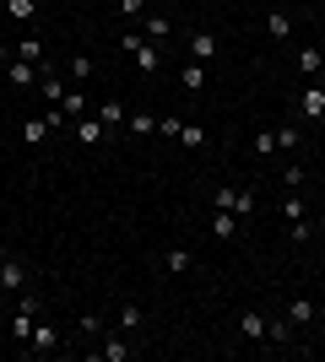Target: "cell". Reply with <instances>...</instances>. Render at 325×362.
I'll list each match as a JSON object with an SVG mask.
<instances>
[{
  "mask_svg": "<svg viewBox=\"0 0 325 362\" xmlns=\"http://www.w3.org/2000/svg\"><path fill=\"white\" fill-rule=\"evenodd\" d=\"M22 287H28V265L16 255H6L0 259V292H22Z\"/></svg>",
  "mask_w": 325,
  "mask_h": 362,
  "instance_id": "obj_1",
  "label": "cell"
},
{
  "mask_svg": "<svg viewBox=\"0 0 325 362\" xmlns=\"http://www.w3.org/2000/svg\"><path fill=\"white\" fill-rule=\"evenodd\" d=\"M108 136H114V130H108V124L98 119V114H87V119H76V141H81V146H103Z\"/></svg>",
  "mask_w": 325,
  "mask_h": 362,
  "instance_id": "obj_2",
  "label": "cell"
},
{
  "mask_svg": "<svg viewBox=\"0 0 325 362\" xmlns=\"http://www.w3.org/2000/svg\"><path fill=\"white\" fill-rule=\"evenodd\" d=\"M185 44H190V60H195V65H212L217 60V38H212V33H190V38H185Z\"/></svg>",
  "mask_w": 325,
  "mask_h": 362,
  "instance_id": "obj_3",
  "label": "cell"
},
{
  "mask_svg": "<svg viewBox=\"0 0 325 362\" xmlns=\"http://www.w3.org/2000/svg\"><path fill=\"white\" fill-rule=\"evenodd\" d=\"M33 325H38V319H33V298H22L16 303V319H11V335L16 341H33Z\"/></svg>",
  "mask_w": 325,
  "mask_h": 362,
  "instance_id": "obj_4",
  "label": "cell"
},
{
  "mask_svg": "<svg viewBox=\"0 0 325 362\" xmlns=\"http://www.w3.org/2000/svg\"><path fill=\"white\" fill-rule=\"evenodd\" d=\"M38 71H44V65H28V60H16V54L6 60V81H11V87H33V76H38Z\"/></svg>",
  "mask_w": 325,
  "mask_h": 362,
  "instance_id": "obj_5",
  "label": "cell"
},
{
  "mask_svg": "<svg viewBox=\"0 0 325 362\" xmlns=\"http://www.w3.org/2000/svg\"><path fill=\"white\" fill-rule=\"evenodd\" d=\"M173 141H185L190 151H206V146H212V136H206V124H190V119L179 124V136H173Z\"/></svg>",
  "mask_w": 325,
  "mask_h": 362,
  "instance_id": "obj_6",
  "label": "cell"
},
{
  "mask_svg": "<svg viewBox=\"0 0 325 362\" xmlns=\"http://www.w3.org/2000/svg\"><path fill=\"white\" fill-rule=\"evenodd\" d=\"M98 357H103V362H125V357H136V346H130V341H120V335H108L103 346H98Z\"/></svg>",
  "mask_w": 325,
  "mask_h": 362,
  "instance_id": "obj_7",
  "label": "cell"
},
{
  "mask_svg": "<svg viewBox=\"0 0 325 362\" xmlns=\"http://www.w3.org/2000/svg\"><path fill=\"white\" fill-rule=\"evenodd\" d=\"M298 108H304V119H320V114H325V87H304Z\"/></svg>",
  "mask_w": 325,
  "mask_h": 362,
  "instance_id": "obj_8",
  "label": "cell"
},
{
  "mask_svg": "<svg viewBox=\"0 0 325 362\" xmlns=\"http://www.w3.org/2000/svg\"><path fill=\"white\" fill-rule=\"evenodd\" d=\"M60 108H65V119H87V114H93V108H87V92H65V98H60Z\"/></svg>",
  "mask_w": 325,
  "mask_h": 362,
  "instance_id": "obj_9",
  "label": "cell"
},
{
  "mask_svg": "<svg viewBox=\"0 0 325 362\" xmlns=\"http://www.w3.org/2000/svg\"><path fill=\"white\" fill-rule=\"evenodd\" d=\"M266 33H271L277 44H287V38H293V16H287V11H271V16H266Z\"/></svg>",
  "mask_w": 325,
  "mask_h": 362,
  "instance_id": "obj_10",
  "label": "cell"
},
{
  "mask_svg": "<svg viewBox=\"0 0 325 362\" xmlns=\"http://www.w3.org/2000/svg\"><path fill=\"white\" fill-rule=\"evenodd\" d=\"M11 54H16V60H28V65H44V44H38V38H16Z\"/></svg>",
  "mask_w": 325,
  "mask_h": 362,
  "instance_id": "obj_11",
  "label": "cell"
},
{
  "mask_svg": "<svg viewBox=\"0 0 325 362\" xmlns=\"http://www.w3.org/2000/svg\"><path fill=\"white\" fill-rule=\"evenodd\" d=\"M266 341H271V346H287V341H293V319H266Z\"/></svg>",
  "mask_w": 325,
  "mask_h": 362,
  "instance_id": "obj_12",
  "label": "cell"
},
{
  "mask_svg": "<svg viewBox=\"0 0 325 362\" xmlns=\"http://www.w3.org/2000/svg\"><path fill=\"white\" fill-rule=\"evenodd\" d=\"M233 233H239V216H233V211H212V238L228 243Z\"/></svg>",
  "mask_w": 325,
  "mask_h": 362,
  "instance_id": "obj_13",
  "label": "cell"
},
{
  "mask_svg": "<svg viewBox=\"0 0 325 362\" xmlns=\"http://www.w3.org/2000/svg\"><path fill=\"white\" fill-rule=\"evenodd\" d=\"M314 314H320V308H314V303H304V298H293V303H287V319H293L298 330H304V325H314Z\"/></svg>",
  "mask_w": 325,
  "mask_h": 362,
  "instance_id": "obj_14",
  "label": "cell"
},
{
  "mask_svg": "<svg viewBox=\"0 0 325 362\" xmlns=\"http://www.w3.org/2000/svg\"><path fill=\"white\" fill-rule=\"evenodd\" d=\"M190 265H195V255H190V249H169V255H163V271H173V276H185Z\"/></svg>",
  "mask_w": 325,
  "mask_h": 362,
  "instance_id": "obj_15",
  "label": "cell"
},
{
  "mask_svg": "<svg viewBox=\"0 0 325 362\" xmlns=\"http://www.w3.org/2000/svg\"><path fill=\"white\" fill-rule=\"evenodd\" d=\"M239 330H244V341H266V314H255V308H249V314L239 319Z\"/></svg>",
  "mask_w": 325,
  "mask_h": 362,
  "instance_id": "obj_16",
  "label": "cell"
},
{
  "mask_svg": "<svg viewBox=\"0 0 325 362\" xmlns=\"http://www.w3.org/2000/svg\"><path fill=\"white\" fill-rule=\"evenodd\" d=\"M179 87H185V92H201V87H206V65H195V60H190L185 71H179Z\"/></svg>",
  "mask_w": 325,
  "mask_h": 362,
  "instance_id": "obj_17",
  "label": "cell"
},
{
  "mask_svg": "<svg viewBox=\"0 0 325 362\" xmlns=\"http://www.w3.org/2000/svg\"><path fill=\"white\" fill-rule=\"evenodd\" d=\"M298 71H304V76H320L325 71V54H320V49H298Z\"/></svg>",
  "mask_w": 325,
  "mask_h": 362,
  "instance_id": "obj_18",
  "label": "cell"
},
{
  "mask_svg": "<svg viewBox=\"0 0 325 362\" xmlns=\"http://www.w3.org/2000/svg\"><path fill=\"white\" fill-rule=\"evenodd\" d=\"M49 130H55L49 119H28V124H22V146H38V141H44Z\"/></svg>",
  "mask_w": 325,
  "mask_h": 362,
  "instance_id": "obj_19",
  "label": "cell"
},
{
  "mask_svg": "<svg viewBox=\"0 0 325 362\" xmlns=\"http://www.w3.org/2000/svg\"><path fill=\"white\" fill-rule=\"evenodd\" d=\"M125 130H130V136H157V119H152V114H130Z\"/></svg>",
  "mask_w": 325,
  "mask_h": 362,
  "instance_id": "obj_20",
  "label": "cell"
},
{
  "mask_svg": "<svg viewBox=\"0 0 325 362\" xmlns=\"http://www.w3.org/2000/svg\"><path fill=\"white\" fill-rule=\"evenodd\" d=\"M255 206H261L255 189H233V216H255Z\"/></svg>",
  "mask_w": 325,
  "mask_h": 362,
  "instance_id": "obj_21",
  "label": "cell"
},
{
  "mask_svg": "<svg viewBox=\"0 0 325 362\" xmlns=\"http://www.w3.org/2000/svg\"><path fill=\"white\" fill-rule=\"evenodd\" d=\"M55 346H60V335L49 325H33V351H55Z\"/></svg>",
  "mask_w": 325,
  "mask_h": 362,
  "instance_id": "obj_22",
  "label": "cell"
},
{
  "mask_svg": "<svg viewBox=\"0 0 325 362\" xmlns=\"http://www.w3.org/2000/svg\"><path fill=\"white\" fill-rule=\"evenodd\" d=\"M282 216H287V222L309 216V206H304V195H298V189H287V200H282Z\"/></svg>",
  "mask_w": 325,
  "mask_h": 362,
  "instance_id": "obj_23",
  "label": "cell"
},
{
  "mask_svg": "<svg viewBox=\"0 0 325 362\" xmlns=\"http://www.w3.org/2000/svg\"><path fill=\"white\" fill-rule=\"evenodd\" d=\"M98 119H103L108 130H114V124H125V119H130V114H125V108L114 103V98H108V103H98Z\"/></svg>",
  "mask_w": 325,
  "mask_h": 362,
  "instance_id": "obj_24",
  "label": "cell"
},
{
  "mask_svg": "<svg viewBox=\"0 0 325 362\" xmlns=\"http://www.w3.org/2000/svg\"><path fill=\"white\" fill-rule=\"evenodd\" d=\"M71 76H76V81H93V76H98V60H93V54H76V60H71Z\"/></svg>",
  "mask_w": 325,
  "mask_h": 362,
  "instance_id": "obj_25",
  "label": "cell"
},
{
  "mask_svg": "<svg viewBox=\"0 0 325 362\" xmlns=\"http://www.w3.org/2000/svg\"><path fill=\"white\" fill-rule=\"evenodd\" d=\"M277 151V130H255V157H271Z\"/></svg>",
  "mask_w": 325,
  "mask_h": 362,
  "instance_id": "obj_26",
  "label": "cell"
},
{
  "mask_svg": "<svg viewBox=\"0 0 325 362\" xmlns=\"http://www.w3.org/2000/svg\"><path fill=\"white\" fill-rule=\"evenodd\" d=\"M141 319H147V314H141L136 303H120V325H125V330H141Z\"/></svg>",
  "mask_w": 325,
  "mask_h": 362,
  "instance_id": "obj_27",
  "label": "cell"
},
{
  "mask_svg": "<svg viewBox=\"0 0 325 362\" xmlns=\"http://www.w3.org/2000/svg\"><path fill=\"white\" fill-rule=\"evenodd\" d=\"M298 141H304V130H293V124L277 130V151H298Z\"/></svg>",
  "mask_w": 325,
  "mask_h": 362,
  "instance_id": "obj_28",
  "label": "cell"
},
{
  "mask_svg": "<svg viewBox=\"0 0 325 362\" xmlns=\"http://www.w3.org/2000/svg\"><path fill=\"white\" fill-rule=\"evenodd\" d=\"M169 33H173L169 16H147V38H169Z\"/></svg>",
  "mask_w": 325,
  "mask_h": 362,
  "instance_id": "obj_29",
  "label": "cell"
},
{
  "mask_svg": "<svg viewBox=\"0 0 325 362\" xmlns=\"http://www.w3.org/2000/svg\"><path fill=\"white\" fill-rule=\"evenodd\" d=\"M33 6H38V0H6V11H11L16 22H28V16H33Z\"/></svg>",
  "mask_w": 325,
  "mask_h": 362,
  "instance_id": "obj_30",
  "label": "cell"
},
{
  "mask_svg": "<svg viewBox=\"0 0 325 362\" xmlns=\"http://www.w3.org/2000/svg\"><path fill=\"white\" fill-rule=\"evenodd\" d=\"M314 238V222H309V216H298V222H293V243H309Z\"/></svg>",
  "mask_w": 325,
  "mask_h": 362,
  "instance_id": "obj_31",
  "label": "cell"
},
{
  "mask_svg": "<svg viewBox=\"0 0 325 362\" xmlns=\"http://www.w3.org/2000/svg\"><path fill=\"white\" fill-rule=\"evenodd\" d=\"M212 206H217V211H233V184H222V189H217Z\"/></svg>",
  "mask_w": 325,
  "mask_h": 362,
  "instance_id": "obj_32",
  "label": "cell"
},
{
  "mask_svg": "<svg viewBox=\"0 0 325 362\" xmlns=\"http://www.w3.org/2000/svg\"><path fill=\"white\" fill-rule=\"evenodd\" d=\"M179 124H185L179 114H163V119H157V130H163V136H179Z\"/></svg>",
  "mask_w": 325,
  "mask_h": 362,
  "instance_id": "obj_33",
  "label": "cell"
},
{
  "mask_svg": "<svg viewBox=\"0 0 325 362\" xmlns=\"http://www.w3.org/2000/svg\"><path fill=\"white\" fill-rule=\"evenodd\" d=\"M147 11V0H120V16H141Z\"/></svg>",
  "mask_w": 325,
  "mask_h": 362,
  "instance_id": "obj_34",
  "label": "cell"
},
{
  "mask_svg": "<svg viewBox=\"0 0 325 362\" xmlns=\"http://www.w3.org/2000/svg\"><path fill=\"white\" fill-rule=\"evenodd\" d=\"M6 255H11V249H6V243H0V259H6Z\"/></svg>",
  "mask_w": 325,
  "mask_h": 362,
  "instance_id": "obj_35",
  "label": "cell"
},
{
  "mask_svg": "<svg viewBox=\"0 0 325 362\" xmlns=\"http://www.w3.org/2000/svg\"><path fill=\"white\" fill-rule=\"evenodd\" d=\"M0 179H6V168H0Z\"/></svg>",
  "mask_w": 325,
  "mask_h": 362,
  "instance_id": "obj_36",
  "label": "cell"
}]
</instances>
